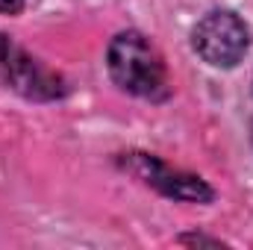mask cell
<instances>
[{
	"label": "cell",
	"instance_id": "6da1fadb",
	"mask_svg": "<svg viewBox=\"0 0 253 250\" xmlns=\"http://www.w3.org/2000/svg\"><path fill=\"white\" fill-rule=\"evenodd\" d=\"M106 68H109L112 83L126 94H135L144 100H165L171 94L168 68H165L162 53L147 36L135 30L118 33L109 42Z\"/></svg>",
	"mask_w": 253,
	"mask_h": 250
},
{
	"label": "cell",
	"instance_id": "277c9868",
	"mask_svg": "<svg viewBox=\"0 0 253 250\" xmlns=\"http://www.w3.org/2000/svg\"><path fill=\"white\" fill-rule=\"evenodd\" d=\"M24 9V0H0V15H18Z\"/></svg>",
	"mask_w": 253,
	"mask_h": 250
},
{
	"label": "cell",
	"instance_id": "7a4b0ae2",
	"mask_svg": "<svg viewBox=\"0 0 253 250\" xmlns=\"http://www.w3.org/2000/svg\"><path fill=\"white\" fill-rule=\"evenodd\" d=\"M191 47L212 68H236L251 47V30L236 12L215 9L194 24Z\"/></svg>",
	"mask_w": 253,
	"mask_h": 250
},
{
	"label": "cell",
	"instance_id": "3957f363",
	"mask_svg": "<svg viewBox=\"0 0 253 250\" xmlns=\"http://www.w3.org/2000/svg\"><path fill=\"white\" fill-rule=\"evenodd\" d=\"M132 171H135L144 183H150L153 188H159V191H165V194H171V197H177V200H212V188L206 186L203 180H197V177H183V174L171 171L168 165L156 162L153 156L135 153V156H132Z\"/></svg>",
	"mask_w": 253,
	"mask_h": 250
}]
</instances>
